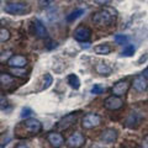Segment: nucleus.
I'll return each instance as SVG.
<instances>
[{"mask_svg": "<svg viewBox=\"0 0 148 148\" xmlns=\"http://www.w3.org/2000/svg\"><path fill=\"white\" fill-rule=\"evenodd\" d=\"M91 20L98 26H108L116 20V11L111 8H103L99 11L94 12Z\"/></svg>", "mask_w": 148, "mask_h": 148, "instance_id": "1", "label": "nucleus"}, {"mask_svg": "<svg viewBox=\"0 0 148 148\" xmlns=\"http://www.w3.org/2000/svg\"><path fill=\"white\" fill-rule=\"evenodd\" d=\"M3 10L6 14H10V15H24V14H27L30 11V6L25 3L11 1V3L5 4Z\"/></svg>", "mask_w": 148, "mask_h": 148, "instance_id": "2", "label": "nucleus"}, {"mask_svg": "<svg viewBox=\"0 0 148 148\" xmlns=\"http://www.w3.org/2000/svg\"><path fill=\"white\" fill-rule=\"evenodd\" d=\"M77 116H78V112H71L66 115L64 117H62L56 125V130L57 131H67L69 127H72L74 123L77 121Z\"/></svg>", "mask_w": 148, "mask_h": 148, "instance_id": "3", "label": "nucleus"}, {"mask_svg": "<svg viewBox=\"0 0 148 148\" xmlns=\"http://www.w3.org/2000/svg\"><path fill=\"white\" fill-rule=\"evenodd\" d=\"M100 123H101V117L99 116L98 114H92V112L86 114L85 116L83 117V120H82L83 127L88 128V130L94 128V127H98Z\"/></svg>", "mask_w": 148, "mask_h": 148, "instance_id": "4", "label": "nucleus"}, {"mask_svg": "<svg viewBox=\"0 0 148 148\" xmlns=\"http://www.w3.org/2000/svg\"><path fill=\"white\" fill-rule=\"evenodd\" d=\"M117 137H119L117 130L109 127V128H105L104 131L101 132V135H100V141L104 142V143H106V145H111V143L116 142Z\"/></svg>", "mask_w": 148, "mask_h": 148, "instance_id": "5", "label": "nucleus"}, {"mask_svg": "<svg viewBox=\"0 0 148 148\" xmlns=\"http://www.w3.org/2000/svg\"><path fill=\"white\" fill-rule=\"evenodd\" d=\"M104 106L108 110H111V111H116L119 109H121L123 106V100L120 98V96H116V95H111L109 96L108 99H105L104 101Z\"/></svg>", "mask_w": 148, "mask_h": 148, "instance_id": "6", "label": "nucleus"}, {"mask_svg": "<svg viewBox=\"0 0 148 148\" xmlns=\"http://www.w3.org/2000/svg\"><path fill=\"white\" fill-rule=\"evenodd\" d=\"M85 143V137L80 132H74L67 140V146L69 148H80Z\"/></svg>", "mask_w": 148, "mask_h": 148, "instance_id": "7", "label": "nucleus"}, {"mask_svg": "<svg viewBox=\"0 0 148 148\" xmlns=\"http://www.w3.org/2000/svg\"><path fill=\"white\" fill-rule=\"evenodd\" d=\"M24 126L26 128V131L31 133V135H37L42 130V123L36 119H27L24 123Z\"/></svg>", "mask_w": 148, "mask_h": 148, "instance_id": "8", "label": "nucleus"}, {"mask_svg": "<svg viewBox=\"0 0 148 148\" xmlns=\"http://www.w3.org/2000/svg\"><path fill=\"white\" fill-rule=\"evenodd\" d=\"M130 89V83L128 80H119L116 84H115L112 88H111V92L112 95H116V96H123Z\"/></svg>", "mask_w": 148, "mask_h": 148, "instance_id": "9", "label": "nucleus"}, {"mask_svg": "<svg viewBox=\"0 0 148 148\" xmlns=\"http://www.w3.org/2000/svg\"><path fill=\"white\" fill-rule=\"evenodd\" d=\"M91 37V30L89 27H85V26H80L74 31V38L79 42H86L89 41Z\"/></svg>", "mask_w": 148, "mask_h": 148, "instance_id": "10", "label": "nucleus"}, {"mask_svg": "<svg viewBox=\"0 0 148 148\" xmlns=\"http://www.w3.org/2000/svg\"><path fill=\"white\" fill-rule=\"evenodd\" d=\"M6 64L10 68H24L27 64V58L25 56H20V54L11 56V57L8 59Z\"/></svg>", "mask_w": 148, "mask_h": 148, "instance_id": "11", "label": "nucleus"}, {"mask_svg": "<svg viewBox=\"0 0 148 148\" xmlns=\"http://www.w3.org/2000/svg\"><path fill=\"white\" fill-rule=\"evenodd\" d=\"M47 141L51 143V146H52V147L61 148L63 146V143H64V138H63V136L58 131H52V132H48Z\"/></svg>", "mask_w": 148, "mask_h": 148, "instance_id": "12", "label": "nucleus"}, {"mask_svg": "<svg viewBox=\"0 0 148 148\" xmlns=\"http://www.w3.org/2000/svg\"><path fill=\"white\" fill-rule=\"evenodd\" d=\"M133 88L137 90V91H145L148 89V82H147V78L143 75V74H140V75H136L135 79H133L132 83Z\"/></svg>", "mask_w": 148, "mask_h": 148, "instance_id": "13", "label": "nucleus"}, {"mask_svg": "<svg viewBox=\"0 0 148 148\" xmlns=\"http://www.w3.org/2000/svg\"><path fill=\"white\" fill-rule=\"evenodd\" d=\"M34 27H35V32L38 38H46L47 37V30L43 25V22L38 20V18H35L34 20Z\"/></svg>", "mask_w": 148, "mask_h": 148, "instance_id": "14", "label": "nucleus"}, {"mask_svg": "<svg viewBox=\"0 0 148 148\" xmlns=\"http://www.w3.org/2000/svg\"><path fill=\"white\" fill-rule=\"evenodd\" d=\"M141 119L142 117L140 116V115H137L136 112H131L130 116L127 117V120H126V126L130 127V128H136L138 125H140Z\"/></svg>", "mask_w": 148, "mask_h": 148, "instance_id": "15", "label": "nucleus"}, {"mask_svg": "<svg viewBox=\"0 0 148 148\" xmlns=\"http://www.w3.org/2000/svg\"><path fill=\"white\" fill-rule=\"evenodd\" d=\"M111 51H112V48H111V46L108 43H101V45H98L94 47V52L96 54H100V56L109 54Z\"/></svg>", "mask_w": 148, "mask_h": 148, "instance_id": "16", "label": "nucleus"}, {"mask_svg": "<svg viewBox=\"0 0 148 148\" xmlns=\"http://www.w3.org/2000/svg\"><path fill=\"white\" fill-rule=\"evenodd\" d=\"M95 71L98 72L100 75H109V74L112 72V69H111V67L109 66V64H106L104 62H100L99 64H96Z\"/></svg>", "mask_w": 148, "mask_h": 148, "instance_id": "17", "label": "nucleus"}, {"mask_svg": "<svg viewBox=\"0 0 148 148\" xmlns=\"http://www.w3.org/2000/svg\"><path fill=\"white\" fill-rule=\"evenodd\" d=\"M68 84L71 85L74 90H78L80 88V80L79 78H78L77 74H71V75H68Z\"/></svg>", "mask_w": 148, "mask_h": 148, "instance_id": "18", "label": "nucleus"}, {"mask_svg": "<svg viewBox=\"0 0 148 148\" xmlns=\"http://www.w3.org/2000/svg\"><path fill=\"white\" fill-rule=\"evenodd\" d=\"M84 12H85L84 9H77V10L72 11V12L67 16V21H68V22H73V21H75L77 18H79V17H80Z\"/></svg>", "mask_w": 148, "mask_h": 148, "instance_id": "19", "label": "nucleus"}, {"mask_svg": "<svg viewBox=\"0 0 148 148\" xmlns=\"http://www.w3.org/2000/svg\"><path fill=\"white\" fill-rule=\"evenodd\" d=\"M133 53H135V46L131 43H127L123 47V49L121 51L122 57H131V56H133Z\"/></svg>", "mask_w": 148, "mask_h": 148, "instance_id": "20", "label": "nucleus"}, {"mask_svg": "<svg viewBox=\"0 0 148 148\" xmlns=\"http://www.w3.org/2000/svg\"><path fill=\"white\" fill-rule=\"evenodd\" d=\"M0 82H1V85H9L12 83V77L10 75V74L8 73H1L0 74Z\"/></svg>", "mask_w": 148, "mask_h": 148, "instance_id": "21", "label": "nucleus"}, {"mask_svg": "<svg viewBox=\"0 0 148 148\" xmlns=\"http://www.w3.org/2000/svg\"><path fill=\"white\" fill-rule=\"evenodd\" d=\"M9 40H10V32H9V30L5 29V27H1V29H0V41L4 43Z\"/></svg>", "mask_w": 148, "mask_h": 148, "instance_id": "22", "label": "nucleus"}, {"mask_svg": "<svg viewBox=\"0 0 148 148\" xmlns=\"http://www.w3.org/2000/svg\"><path fill=\"white\" fill-rule=\"evenodd\" d=\"M114 41L117 45H126L127 41H128V37L126 35H115Z\"/></svg>", "mask_w": 148, "mask_h": 148, "instance_id": "23", "label": "nucleus"}, {"mask_svg": "<svg viewBox=\"0 0 148 148\" xmlns=\"http://www.w3.org/2000/svg\"><path fill=\"white\" fill-rule=\"evenodd\" d=\"M104 91H105V88L101 86L100 84H95L91 88V94H94V95H100V94H103Z\"/></svg>", "mask_w": 148, "mask_h": 148, "instance_id": "24", "label": "nucleus"}, {"mask_svg": "<svg viewBox=\"0 0 148 148\" xmlns=\"http://www.w3.org/2000/svg\"><path fill=\"white\" fill-rule=\"evenodd\" d=\"M52 82H53L52 75H51V74H46V75H45V80H43L42 90H45V89H47V88H49V85L52 84Z\"/></svg>", "mask_w": 148, "mask_h": 148, "instance_id": "25", "label": "nucleus"}, {"mask_svg": "<svg viewBox=\"0 0 148 148\" xmlns=\"http://www.w3.org/2000/svg\"><path fill=\"white\" fill-rule=\"evenodd\" d=\"M11 73L15 77H25L26 72L22 71V68H11Z\"/></svg>", "mask_w": 148, "mask_h": 148, "instance_id": "26", "label": "nucleus"}, {"mask_svg": "<svg viewBox=\"0 0 148 148\" xmlns=\"http://www.w3.org/2000/svg\"><path fill=\"white\" fill-rule=\"evenodd\" d=\"M32 115V110L30 108H24L21 111V117L22 119H29L30 116Z\"/></svg>", "mask_w": 148, "mask_h": 148, "instance_id": "27", "label": "nucleus"}, {"mask_svg": "<svg viewBox=\"0 0 148 148\" xmlns=\"http://www.w3.org/2000/svg\"><path fill=\"white\" fill-rule=\"evenodd\" d=\"M53 0H40V5L41 6H49L52 5Z\"/></svg>", "mask_w": 148, "mask_h": 148, "instance_id": "28", "label": "nucleus"}, {"mask_svg": "<svg viewBox=\"0 0 148 148\" xmlns=\"http://www.w3.org/2000/svg\"><path fill=\"white\" fill-rule=\"evenodd\" d=\"M142 148H148V135H146L143 137V141H142Z\"/></svg>", "mask_w": 148, "mask_h": 148, "instance_id": "29", "label": "nucleus"}, {"mask_svg": "<svg viewBox=\"0 0 148 148\" xmlns=\"http://www.w3.org/2000/svg\"><path fill=\"white\" fill-rule=\"evenodd\" d=\"M95 3H98V4H100V5H105V4H108V3H110L111 0H94Z\"/></svg>", "mask_w": 148, "mask_h": 148, "instance_id": "30", "label": "nucleus"}, {"mask_svg": "<svg viewBox=\"0 0 148 148\" xmlns=\"http://www.w3.org/2000/svg\"><path fill=\"white\" fill-rule=\"evenodd\" d=\"M15 148H29V146H27V145H24V143H22V145H18V146H16Z\"/></svg>", "mask_w": 148, "mask_h": 148, "instance_id": "31", "label": "nucleus"}, {"mask_svg": "<svg viewBox=\"0 0 148 148\" xmlns=\"http://www.w3.org/2000/svg\"><path fill=\"white\" fill-rule=\"evenodd\" d=\"M142 74H143V75H145L146 78H148V67L145 69V71H143V73H142Z\"/></svg>", "mask_w": 148, "mask_h": 148, "instance_id": "32", "label": "nucleus"}, {"mask_svg": "<svg viewBox=\"0 0 148 148\" xmlns=\"http://www.w3.org/2000/svg\"><path fill=\"white\" fill-rule=\"evenodd\" d=\"M92 148H100V147H98V146H95V147H92Z\"/></svg>", "mask_w": 148, "mask_h": 148, "instance_id": "33", "label": "nucleus"}, {"mask_svg": "<svg viewBox=\"0 0 148 148\" xmlns=\"http://www.w3.org/2000/svg\"><path fill=\"white\" fill-rule=\"evenodd\" d=\"M147 92H148V89H147Z\"/></svg>", "mask_w": 148, "mask_h": 148, "instance_id": "34", "label": "nucleus"}]
</instances>
